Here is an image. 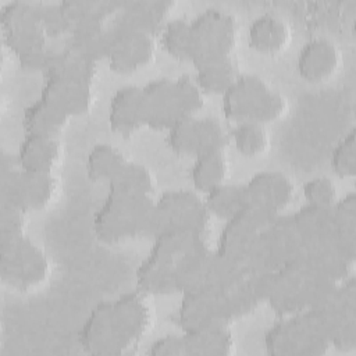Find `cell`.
Listing matches in <instances>:
<instances>
[{"mask_svg": "<svg viewBox=\"0 0 356 356\" xmlns=\"http://www.w3.org/2000/svg\"><path fill=\"white\" fill-rule=\"evenodd\" d=\"M246 204L278 214L285 209L295 195V186L289 177L274 170H264L253 174L243 184Z\"/></svg>", "mask_w": 356, "mask_h": 356, "instance_id": "obj_13", "label": "cell"}, {"mask_svg": "<svg viewBox=\"0 0 356 356\" xmlns=\"http://www.w3.org/2000/svg\"><path fill=\"white\" fill-rule=\"evenodd\" d=\"M4 42L17 56L46 46L47 35L38 21H28L3 29Z\"/></svg>", "mask_w": 356, "mask_h": 356, "instance_id": "obj_37", "label": "cell"}, {"mask_svg": "<svg viewBox=\"0 0 356 356\" xmlns=\"http://www.w3.org/2000/svg\"><path fill=\"white\" fill-rule=\"evenodd\" d=\"M125 163L127 159L120 149L108 143H97L89 150L85 168L92 181H106L108 184Z\"/></svg>", "mask_w": 356, "mask_h": 356, "instance_id": "obj_34", "label": "cell"}, {"mask_svg": "<svg viewBox=\"0 0 356 356\" xmlns=\"http://www.w3.org/2000/svg\"><path fill=\"white\" fill-rule=\"evenodd\" d=\"M228 136L229 135L218 118H199V153L209 150H224Z\"/></svg>", "mask_w": 356, "mask_h": 356, "instance_id": "obj_44", "label": "cell"}, {"mask_svg": "<svg viewBox=\"0 0 356 356\" xmlns=\"http://www.w3.org/2000/svg\"><path fill=\"white\" fill-rule=\"evenodd\" d=\"M152 356H186L184 335L167 334L157 338L149 348Z\"/></svg>", "mask_w": 356, "mask_h": 356, "instance_id": "obj_48", "label": "cell"}, {"mask_svg": "<svg viewBox=\"0 0 356 356\" xmlns=\"http://www.w3.org/2000/svg\"><path fill=\"white\" fill-rule=\"evenodd\" d=\"M211 252L207 242L203 241L178 260L174 271L175 291L184 293L204 285Z\"/></svg>", "mask_w": 356, "mask_h": 356, "instance_id": "obj_29", "label": "cell"}, {"mask_svg": "<svg viewBox=\"0 0 356 356\" xmlns=\"http://www.w3.org/2000/svg\"><path fill=\"white\" fill-rule=\"evenodd\" d=\"M331 239L339 252L355 261L356 254V195L349 192L331 206Z\"/></svg>", "mask_w": 356, "mask_h": 356, "instance_id": "obj_23", "label": "cell"}, {"mask_svg": "<svg viewBox=\"0 0 356 356\" xmlns=\"http://www.w3.org/2000/svg\"><path fill=\"white\" fill-rule=\"evenodd\" d=\"M186 356H229L235 339L229 323L214 321L184 331Z\"/></svg>", "mask_w": 356, "mask_h": 356, "instance_id": "obj_18", "label": "cell"}, {"mask_svg": "<svg viewBox=\"0 0 356 356\" xmlns=\"http://www.w3.org/2000/svg\"><path fill=\"white\" fill-rule=\"evenodd\" d=\"M110 300L99 302L85 318L79 342L86 353L97 356H117V346L110 324Z\"/></svg>", "mask_w": 356, "mask_h": 356, "instance_id": "obj_19", "label": "cell"}, {"mask_svg": "<svg viewBox=\"0 0 356 356\" xmlns=\"http://www.w3.org/2000/svg\"><path fill=\"white\" fill-rule=\"evenodd\" d=\"M330 164L332 171L341 178H350L356 174L355 128L337 142L330 156Z\"/></svg>", "mask_w": 356, "mask_h": 356, "instance_id": "obj_41", "label": "cell"}, {"mask_svg": "<svg viewBox=\"0 0 356 356\" xmlns=\"http://www.w3.org/2000/svg\"><path fill=\"white\" fill-rule=\"evenodd\" d=\"M171 1H129L121 4L113 29H138L154 35L167 22Z\"/></svg>", "mask_w": 356, "mask_h": 356, "instance_id": "obj_22", "label": "cell"}, {"mask_svg": "<svg viewBox=\"0 0 356 356\" xmlns=\"http://www.w3.org/2000/svg\"><path fill=\"white\" fill-rule=\"evenodd\" d=\"M96 74V63L81 56L71 47L54 50L49 65L43 72L44 78H57L90 85Z\"/></svg>", "mask_w": 356, "mask_h": 356, "instance_id": "obj_26", "label": "cell"}, {"mask_svg": "<svg viewBox=\"0 0 356 356\" xmlns=\"http://www.w3.org/2000/svg\"><path fill=\"white\" fill-rule=\"evenodd\" d=\"M36 11H38V1H26V0L8 1L1 7V13H0L1 28L7 29L10 26H14L22 22L38 21Z\"/></svg>", "mask_w": 356, "mask_h": 356, "instance_id": "obj_46", "label": "cell"}, {"mask_svg": "<svg viewBox=\"0 0 356 356\" xmlns=\"http://www.w3.org/2000/svg\"><path fill=\"white\" fill-rule=\"evenodd\" d=\"M210 220L204 200L193 191L175 189L156 199L150 235L170 229H191L206 234Z\"/></svg>", "mask_w": 356, "mask_h": 356, "instance_id": "obj_8", "label": "cell"}, {"mask_svg": "<svg viewBox=\"0 0 356 356\" xmlns=\"http://www.w3.org/2000/svg\"><path fill=\"white\" fill-rule=\"evenodd\" d=\"M275 216L246 204L227 220L218 236L217 252L246 268V261L259 234Z\"/></svg>", "mask_w": 356, "mask_h": 356, "instance_id": "obj_11", "label": "cell"}, {"mask_svg": "<svg viewBox=\"0 0 356 356\" xmlns=\"http://www.w3.org/2000/svg\"><path fill=\"white\" fill-rule=\"evenodd\" d=\"M303 196L307 203L331 207L337 199V186L328 177H316L305 182Z\"/></svg>", "mask_w": 356, "mask_h": 356, "instance_id": "obj_45", "label": "cell"}, {"mask_svg": "<svg viewBox=\"0 0 356 356\" xmlns=\"http://www.w3.org/2000/svg\"><path fill=\"white\" fill-rule=\"evenodd\" d=\"M67 114L39 97L36 102L25 107L22 124L25 134L57 136L67 124Z\"/></svg>", "mask_w": 356, "mask_h": 356, "instance_id": "obj_31", "label": "cell"}, {"mask_svg": "<svg viewBox=\"0 0 356 356\" xmlns=\"http://www.w3.org/2000/svg\"><path fill=\"white\" fill-rule=\"evenodd\" d=\"M36 19L47 36H58L71 29V22L63 3L38 1Z\"/></svg>", "mask_w": 356, "mask_h": 356, "instance_id": "obj_43", "label": "cell"}, {"mask_svg": "<svg viewBox=\"0 0 356 356\" xmlns=\"http://www.w3.org/2000/svg\"><path fill=\"white\" fill-rule=\"evenodd\" d=\"M178 321L184 331L214 321L229 323L225 307V291L200 286L184 292L178 307Z\"/></svg>", "mask_w": 356, "mask_h": 356, "instance_id": "obj_14", "label": "cell"}, {"mask_svg": "<svg viewBox=\"0 0 356 356\" xmlns=\"http://www.w3.org/2000/svg\"><path fill=\"white\" fill-rule=\"evenodd\" d=\"M204 204L210 214L228 220L246 206L243 184H220L206 192Z\"/></svg>", "mask_w": 356, "mask_h": 356, "instance_id": "obj_35", "label": "cell"}, {"mask_svg": "<svg viewBox=\"0 0 356 356\" xmlns=\"http://www.w3.org/2000/svg\"><path fill=\"white\" fill-rule=\"evenodd\" d=\"M239 75L232 57H225L196 65L195 79L204 93L222 95Z\"/></svg>", "mask_w": 356, "mask_h": 356, "instance_id": "obj_33", "label": "cell"}, {"mask_svg": "<svg viewBox=\"0 0 356 356\" xmlns=\"http://www.w3.org/2000/svg\"><path fill=\"white\" fill-rule=\"evenodd\" d=\"M300 252V239L291 216H275L259 234L246 261L249 274L275 270L292 260Z\"/></svg>", "mask_w": 356, "mask_h": 356, "instance_id": "obj_7", "label": "cell"}, {"mask_svg": "<svg viewBox=\"0 0 356 356\" xmlns=\"http://www.w3.org/2000/svg\"><path fill=\"white\" fill-rule=\"evenodd\" d=\"M229 138L236 150L246 157L263 154L270 143L266 124L257 121L236 122L229 132Z\"/></svg>", "mask_w": 356, "mask_h": 356, "instance_id": "obj_36", "label": "cell"}, {"mask_svg": "<svg viewBox=\"0 0 356 356\" xmlns=\"http://www.w3.org/2000/svg\"><path fill=\"white\" fill-rule=\"evenodd\" d=\"M236 42V22L232 14L209 7L191 19L189 60L196 65L231 57Z\"/></svg>", "mask_w": 356, "mask_h": 356, "instance_id": "obj_4", "label": "cell"}, {"mask_svg": "<svg viewBox=\"0 0 356 356\" xmlns=\"http://www.w3.org/2000/svg\"><path fill=\"white\" fill-rule=\"evenodd\" d=\"M227 175V159L224 150H209L195 156L191 170L193 186L200 192H209L222 184Z\"/></svg>", "mask_w": 356, "mask_h": 356, "instance_id": "obj_32", "label": "cell"}, {"mask_svg": "<svg viewBox=\"0 0 356 356\" xmlns=\"http://www.w3.org/2000/svg\"><path fill=\"white\" fill-rule=\"evenodd\" d=\"M250 47L259 53L273 54L282 50L291 39V29L284 18L263 13L252 19L248 31Z\"/></svg>", "mask_w": 356, "mask_h": 356, "instance_id": "obj_24", "label": "cell"}, {"mask_svg": "<svg viewBox=\"0 0 356 356\" xmlns=\"http://www.w3.org/2000/svg\"><path fill=\"white\" fill-rule=\"evenodd\" d=\"M174 86L181 115H195L204 104V92L195 76L182 74L174 79Z\"/></svg>", "mask_w": 356, "mask_h": 356, "instance_id": "obj_42", "label": "cell"}, {"mask_svg": "<svg viewBox=\"0 0 356 356\" xmlns=\"http://www.w3.org/2000/svg\"><path fill=\"white\" fill-rule=\"evenodd\" d=\"M70 42L68 47L79 53L81 56L97 61L99 58H106L110 40L111 31L106 28L103 22L97 21H85L75 24L70 31Z\"/></svg>", "mask_w": 356, "mask_h": 356, "instance_id": "obj_27", "label": "cell"}, {"mask_svg": "<svg viewBox=\"0 0 356 356\" xmlns=\"http://www.w3.org/2000/svg\"><path fill=\"white\" fill-rule=\"evenodd\" d=\"M143 124L153 129H168L181 115L174 79L157 78L142 86Z\"/></svg>", "mask_w": 356, "mask_h": 356, "instance_id": "obj_15", "label": "cell"}, {"mask_svg": "<svg viewBox=\"0 0 356 356\" xmlns=\"http://www.w3.org/2000/svg\"><path fill=\"white\" fill-rule=\"evenodd\" d=\"M56 191L51 172H33L19 167L17 157L3 154L0 167L1 200L24 211L40 210L50 203Z\"/></svg>", "mask_w": 356, "mask_h": 356, "instance_id": "obj_6", "label": "cell"}, {"mask_svg": "<svg viewBox=\"0 0 356 356\" xmlns=\"http://www.w3.org/2000/svg\"><path fill=\"white\" fill-rule=\"evenodd\" d=\"M168 146L178 154L199 153V118L196 115L179 117L168 129Z\"/></svg>", "mask_w": 356, "mask_h": 356, "instance_id": "obj_39", "label": "cell"}, {"mask_svg": "<svg viewBox=\"0 0 356 356\" xmlns=\"http://www.w3.org/2000/svg\"><path fill=\"white\" fill-rule=\"evenodd\" d=\"M221 108L227 120L236 122H271L286 108L285 97L271 89L256 74H239L232 85L222 93Z\"/></svg>", "mask_w": 356, "mask_h": 356, "instance_id": "obj_2", "label": "cell"}, {"mask_svg": "<svg viewBox=\"0 0 356 356\" xmlns=\"http://www.w3.org/2000/svg\"><path fill=\"white\" fill-rule=\"evenodd\" d=\"M317 309L330 345L339 350H352L356 346V281L346 277L339 281L331 296Z\"/></svg>", "mask_w": 356, "mask_h": 356, "instance_id": "obj_9", "label": "cell"}, {"mask_svg": "<svg viewBox=\"0 0 356 356\" xmlns=\"http://www.w3.org/2000/svg\"><path fill=\"white\" fill-rule=\"evenodd\" d=\"M108 124L118 134H129L145 125L142 86L129 83L115 90L108 104Z\"/></svg>", "mask_w": 356, "mask_h": 356, "instance_id": "obj_21", "label": "cell"}, {"mask_svg": "<svg viewBox=\"0 0 356 356\" xmlns=\"http://www.w3.org/2000/svg\"><path fill=\"white\" fill-rule=\"evenodd\" d=\"M26 211L1 200L0 203V238H14L24 235Z\"/></svg>", "mask_w": 356, "mask_h": 356, "instance_id": "obj_47", "label": "cell"}, {"mask_svg": "<svg viewBox=\"0 0 356 356\" xmlns=\"http://www.w3.org/2000/svg\"><path fill=\"white\" fill-rule=\"evenodd\" d=\"M341 53L328 38L316 36L307 40L298 53L296 70L309 82L328 79L339 67Z\"/></svg>", "mask_w": 356, "mask_h": 356, "instance_id": "obj_16", "label": "cell"}, {"mask_svg": "<svg viewBox=\"0 0 356 356\" xmlns=\"http://www.w3.org/2000/svg\"><path fill=\"white\" fill-rule=\"evenodd\" d=\"M107 61L113 71L129 74L145 67L154 54V35L138 29H113Z\"/></svg>", "mask_w": 356, "mask_h": 356, "instance_id": "obj_12", "label": "cell"}, {"mask_svg": "<svg viewBox=\"0 0 356 356\" xmlns=\"http://www.w3.org/2000/svg\"><path fill=\"white\" fill-rule=\"evenodd\" d=\"M51 53H53V49L43 46L40 49H36V50H32L22 56H18V60H19L21 67L25 70L44 72L49 65Z\"/></svg>", "mask_w": 356, "mask_h": 356, "instance_id": "obj_49", "label": "cell"}, {"mask_svg": "<svg viewBox=\"0 0 356 356\" xmlns=\"http://www.w3.org/2000/svg\"><path fill=\"white\" fill-rule=\"evenodd\" d=\"M108 188L128 193H153L154 177L152 171L139 163L127 161L115 177L108 182Z\"/></svg>", "mask_w": 356, "mask_h": 356, "instance_id": "obj_38", "label": "cell"}, {"mask_svg": "<svg viewBox=\"0 0 356 356\" xmlns=\"http://www.w3.org/2000/svg\"><path fill=\"white\" fill-rule=\"evenodd\" d=\"M300 245H307L331 238V207L306 203L291 214Z\"/></svg>", "mask_w": 356, "mask_h": 356, "instance_id": "obj_30", "label": "cell"}, {"mask_svg": "<svg viewBox=\"0 0 356 356\" xmlns=\"http://www.w3.org/2000/svg\"><path fill=\"white\" fill-rule=\"evenodd\" d=\"M50 266L43 249L25 234L0 238V274L4 284L28 291L42 284Z\"/></svg>", "mask_w": 356, "mask_h": 356, "instance_id": "obj_5", "label": "cell"}, {"mask_svg": "<svg viewBox=\"0 0 356 356\" xmlns=\"http://www.w3.org/2000/svg\"><path fill=\"white\" fill-rule=\"evenodd\" d=\"M40 99L50 103L64 114L79 115L85 114L92 106L90 85L72 82L57 78H46L42 89Z\"/></svg>", "mask_w": 356, "mask_h": 356, "instance_id": "obj_20", "label": "cell"}, {"mask_svg": "<svg viewBox=\"0 0 356 356\" xmlns=\"http://www.w3.org/2000/svg\"><path fill=\"white\" fill-rule=\"evenodd\" d=\"M296 260L309 273L334 282H339L346 278L353 264V261L339 252L331 238L300 245V252Z\"/></svg>", "mask_w": 356, "mask_h": 356, "instance_id": "obj_17", "label": "cell"}, {"mask_svg": "<svg viewBox=\"0 0 356 356\" xmlns=\"http://www.w3.org/2000/svg\"><path fill=\"white\" fill-rule=\"evenodd\" d=\"M161 44L165 51L177 60H189L191 19L172 18L167 21L160 32Z\"/></svg>", "mask_w": 356, "mask_h": 356, "instance_id": "obj_40", "label": "cell"}, {"mask_svg": "<svg viewBox=\"0 0 356 356\" xmlns=\"http://www.w3.org/2000/svg\"><path fill=\"white\" fill-rule=\"evenodd\" d=\"M153 321V307L147 293L136 289L111 300L110 324L117 343V352L127 355L147 332Z\"/></svg>", "mask_w": 356, "mask_h": 356, "instance_id": "obj_10", "label": "cell"}, {"mask_svg": "<svg viewBox=\"0 0 356 356\" xmlns=\"http://www.w3.org/2000/svg\"><path fill=\"white\" fill-rule=\"evenodd\" d=\"M264 345L274 356H317L330 342L317 309L282 316L264 335Z\"/></svg>", "mask_w": 356, "mask_h": 356, "instance_id": "obj_3", "label": "cell"}, {"mask_svg": "<svg viewBox=\"0 0 356 356\" xmlns=\"http://www.w3.org/2000/svg\"><path fill=\"white\" fill-rule=\"evenodd\" d=\"M175 263L172 260L149 253L136 270V286L147 295L175 292Z\"/></svg>", "mask_w": 356, "mask_h": 356, "instance_id": "obj_28", "label": "cell"}, {"mask_svg": "<svg viewBox=\"0 0 356 356\" xmlns=\"http://www.w3.org/2000/svg\"><path fill=\"white\" fill-rule=\"evenodd\" d=\"M60 145L56 136L25 134L19 142L17 161L21 168L33 172H51L57 163Z\"/></svg>", "mask_w": 356, "mask_h": 356, "instance_id": "obj_25", "label": "cell"}, {"mask_svg": "<svg viewBox=\"0 0 356 356\" xmlns=\"http://www.w3.org/2000/svg\"><path fill=\"white\" fill-rule=\"evenodd\" d=\"M156 199L150 193H128L108 188L93 217L99 241L113 245L128 238L150 234Z\"/></svg>", "mask_w": 356, "mask_h": 356, "instance_id": "obj_1", "label": "cell"}]
</instances>
